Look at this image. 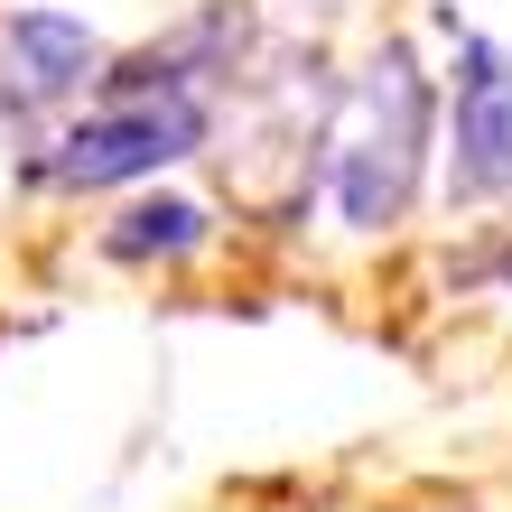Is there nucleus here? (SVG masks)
Segmentation results:
<instances>
[{"mask_svg": "<svg viewBox=\"0 0 512 512\" xmlns=\"http://www.w3.org/2000/svg\"><path fill=\"white\" fill-rule=\"evenodd\" d=\"M429 75L401 38H382L354 66L336 122H326V196H336L345 233H391L419 205V168H429Z\"/></svg>", "mask_w": 512, "mask_h": 512, "instance_id": "1", "label": "nucleus"}, {"mask_svg": "<svg viewBox=\"0 0 512 512\" xmlns=\"http://www.w3.org/2000/svg\"><path fill=\"white\" fill-rule=\"evenodd\" d=\"M215 140V94H103L84 122H66L28 177L38 187H66V196H94V187H140L177 159Z\"/></svg>", "mask_w": 512, "mask_h": 512, "instance_id": "2", "label": "nucleus"}, {"mask_svg": "<svg viewBox=\"0 0 512 512\" xmlns=\"http://www.w3.org/2000/svg\"><path fill=\"white\" fill-rule=\"evenodd\" d=\"M503 196H512V47L466 28L457 66H447V205H503Z\"/></svg>", "mask_w": 512, "mask_h": 512, "instance_id": "3", "label": "nucleus"}, {"mask_svg": "<svg viewBox=\"0 0 512 512\" xmlns=\"http://www.w3.org/2000/svg\"><path fill=\"white\" fill-rule=\"evenodd\" d=\"M103 38L94 19L75 10H0V112L10 122H28V112H56L66 94H84V84L103 75Z\"/></svg>", "mask_w": 512, "mask_h": 512, "instance_id": "4", "label": "nucleus"}, {"mask_svg": "<svg viewBox=\"0 0 512 512\" xmlns=\"http://www.w3.org/2000/svg\"><path fill=\"white\" fill-rule=\"evenodd\" d=\"M205 243H215V215H205L196 196H140V205H122V215L103 224V261H122V270L187 261Z\"/></svg>", "mask_w": 512, "mask_h": 512, "instance_id": "5", "label": "nucleus"}]
</instances>
